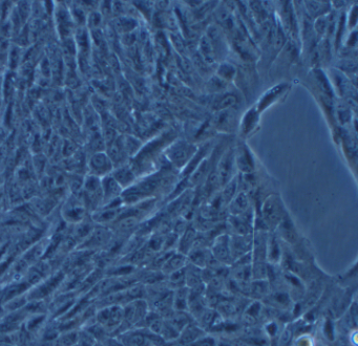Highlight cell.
Returning a JSON list of instances; mask_svg holds the SVG:
<instances>
[{
	"label": "cell",
	"mask_w": 358,
	"mask_h": 346,
	"mask_svg": "<svg viewBox=\"0 0 358 346\" xmlns=\"http://www.w3.org/2000/svg\"><path fill=\"white\" fill-rule=\"evenodd\" d=\"M123 307L119 304H111L103 307L97 314V322L105 331L118 330L123 322Z\"/></svg>",
	"instance_id": "1"
},
{
	"label": "cell",
	"mask_w": 358,
	"mask_h": 346,
	"mask_svg": "<svg viewBox=\"0 0 358 346\" xmlns=\"http://www.w3.org/2000/svg\"><path fill=\"white\" fill-rule=\"evenodd\" d=\"M195 152L196 147L194 145L188 144L184 141H179L167 149L166 156L177 167H182L190 162Z\"/></svg>",
	"instance_id": "2"
},
{
	"label": "cell",
	"mask_w": 358,
	"mask_h": 346,
	"mask_svg": "<svg viewBox=\"0 0 358 346\" xmlns=\"http://www.w3.org/2000/svg\"><path fill=\"white\" fill-rule=\"evenodd\" d=\"M264 221L268 227H276L284 219L282 205L276 196H269L262 208Z\"/></svg>",
	"instance_id": "3"
},
{
	"label": "cell",
	"mask_w": 358,
	"mask_h": 346,
	"mask_svg": "<svg viewBox=\"0 0 358 346\" xmlns=\"http://www.w3.org/2000/svg\"><path fill=\"white\" fill-rule=\"evenodd\" d=\"M147 305L145 302L137 300L128 303L123 307V322L127 323L129 326L136 325L144 320L147 315Z\"/></svg>",
	"instance_id": "4"
},
{
	"label": "cell",
	"mask_w": 358,
	"mask_h": 346,
	"mask_svg": "<svg viewBox=\"0 0 358 346\" xmlns=\"http://www.w3.org/2000/svg\"><path fill=\"white\" fill-rule=\"evenodd\" d=\"M212 255L218 262L229 263L230 261H232L228 236H220L219 238H217L213 244Z\"/></svg>",
	"instance_id": "5"
},
{
	"label": "cell",
	"mask_w": 358,
	"mask_h": 346,
	"mask_svg": "<svg viewBox=\"0 0 358 346\" xmlns=\"http://www.w3.org/2000/svg\"><path fill=\"white\" fill-rule=\"evenodd\" d=\"M233 155L231 151H228L225 153V156L222 158V160L219 163L218 169H217V178L219 185L225 186L232 178V167H233Z\"/></svg>",
	"instance_id": "6"
},
{
	"label": "cell",
	"mask_w": 358,
	"mask_h": 346,
	"mask_svg": "<svg viewBox=\"0 0 358 346\" xmlns=\"http://www.w3.org/2000/svg\"><path fill=\"white\" fill-rule=\"evenodd\" d=\"M120 341L124 346H152L153 342L148 335L143 332H129L120 336Z\"/></svg>",
	"instance_id": "7"
},
{
	"label": "cell",
	"mask_w": 358,
	"mask_h": 346,
	"mask_svg": "<svg viewBox=\"0 0 358 346\" xmlns=\"http://www.w3.org/2000/svg\"><path fill=\"white\" fill-rule=\"evenodd\" d=\"M229 204H230L231 213L234 214L235 216H240L241 214L245 213L249 207L248 196L244 192L238 193L237 195L233 197L232 201Z\"/></svg>",
	"instance_id": "8"
},
{
	"label": "cell",
	"mask_w": 358,
	"mask_h": 346,
	"mask_svg": "<svg viewBox=\"0 0 358 346\" xmlns=\"http://www.w3.org/2000/svg\"><path fill=\"white\" fill-rule=\"evenodd\" d=\"M186 261V258L183 254H176L173 256H169L166 259V261L163 264V272L165 274H173L175 272L182 270Z\"/></svg>",
	"instance_id": "9"
},
{
	"label": "cell",
	"mask_w": 358,
	"mask_h": 346,
	"mask_svg": "<svg viewBox=\"0 0 358 346\" xmlns=\"http://www.w3.org/2000/svg\"><path fill=\"white\" fill-rule=\"evenodd\" d=\"M235 161L238 167H240V169H242V171L249 173L253 170V162H252L248 148L246 147L241 148V149L236 153Z\"/></svg>",
	"instance_id": "10"
},
{
	"label": "cell",
	"mask_w": 358,
	"mask_h": 346,
	"mask_svg": "<svg viewBox=\"0 0 358 346\" xmlns=\"http://www.w3.org/2000/svg\"><path fill=\"white\" fill-rule=\"evenodd\" d=\"M188 297L189 294L183 287H180L173 298V307L179 312H183L188 307Z\"/></svg>",
	"instance_id": "11"
},
{
	"label": "cell",
	"mask_w": 358,
	"mask_h": 346,
	"mask_svg": "<svg viewBox=\"0 0 358 346\" xmlns=\"http://www.w3.org/2000/svg\"><path fill=\"white\" fill-rule=\"evenodd\" d=\"M200 51H201V56L205 60V62H212L213 57H214V49L212 46V43L207 37H203L200 42Z\"/></svg>",
	"instance_id": "12"
},
{
	"label": "cell",
	"mask_w": 358,
	"mask_h": 346,
	"mask_svg": "<svg viewBox=\"0 0 358 346\" xmlns=\"http://www.w3.org/2000/svg\"><path fill=\"white\" fill-rule=\"evenodd\" d=\"M115 180L120 186H127L134 182L135 175L130 169L123 168V169H120L117 172Z\"/></svg>",
	"instance_id": "13"
},
{
	"label": "cell",
	"mask_w": 358,
	"mask_h": 346,
	"mask_svg": "<svg viewBox=\"0 0 358 346\" xmlns=\"http://www.w3.org/2000/svg\"><path fill=\"white\" fill-rule=\"evenodd\" d=\"M236 189H237V180L236 178H233L225 185L224 192H223V202L229 204L236 194Z\"/></svg>",
	"instance_id": "14"
},
{
	"label": "cell",
	"mask_w": 358,
	"mask_h": 346,
	"mask_svg": "<svg viewBox=\"0 0 358 346\" xmlns=\"http://www.w3.org/2000/svg\"><path fill=\"white\" fill-rule=\"evenodd\" d=\"M60 346H75L79 341L77 332H66L58 337Z\"/></svg>",
	"instance_id": "15"
},
{
	"label": "cell",
	"mask_w": 358,
	"mask_h": 346,
	"mask_svg": "<svg viewBox=\"0 0 358 346\" xmlns=\"http://www.w3.org/2000/svg\"><path fill=\"white\" fill-rule=\"evenodd\" d=\"M235 73V68L234 66L224 63L219 67V77L222 80H231L234 77Z\"/></svg>",
	"instance_id": "16"
},
{
	"label": "cell",
	"mask_w": 358,
	"mask_h": 346,
	"mask_svg": "<svg viewBox=\"0 0 358 346\" xmlns=\"http://www.w3.org/2000/svg\"><path fill=\"white\" fill-rule=\"evenodd\" d=\"M235 103H236V98L233 94H228V95H225L222 100H220L218 102L217 106H214V107H216V109H218V110H223V109L231 107Z\"/></svg>",
	"instance_id": "17"
},
{
	"label": "cell",
	"mask_w": 358,
	"mask_h": 346,
	"mask_svg": "<svg viewBox=\"0 0 358 346\" xmlns=\"http://www.w3.org/2000/svg\"><path fill=\"white\" fill-rule=\"evenodd\" d=\"M225 87V81L220 77H213L208 84V88L211 92H219L223 90Z\"/></svg>",
	"instance_id": "18"
},
{
	"label": "cell",
	"mask_w": 358,
	"mask_h": 346,
	"mask_svg": "<svg viewBox=\"0 0 358 346\" xmlns=\"http://www.w3.org/2000/svg\"><path fill=\"white\" fill-rule=\"evenodd\" d=\"M44 316L42 315H34L31 319L28 320V322H27V328L30 332H34L36 331L41 324H42V321L44 320Z\"/></svg>",
	"instance_id": "19"
},
{
	"label": "cell",
	"mask_w": 358,
	"mask_h": 346,
	"mask_svg": "<svg viewBox=\"0 0 358 346\" xmlns=\"http://www.w3.org/2000/svg\"><path fill=\"white\" fill-rule=\"evenodd\" d=\"M323 6L324 5L319 2H308L307 3V8H308L310 14L313 15V16L318 15V11L322 10Z\"/></svg>",
	"instance_id": "20"
},
{
	"label": "cell",
	"mask_w": 358,
	"mask_h": 346,
	"mask_svg": "<svg viewBox=\"0 0 358 346\" xmlns=\"http://www.w3.org/2000/svg\"><path fill=\"white\" fill-rule=\"evenodd\" d=\"M327 27H328V22H327V20L324 19V18H318L317 21L315 22V30H316L319 34L325 33Z\"/></svg>",
	"instance_id": "21"
}]
</instances>
